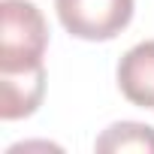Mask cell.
I'll return each instance as SVG.
<instances>
[{
    "instance_id": "6da1fadb",
    "label": "cell",
    "mask_w": 154,
    "mask_h": 154,
    "mask_svg": "<svg viewBox=\"0 0 154 154\" xmlns=\"http://www.w3.org/2000/svg\"><path fill=\"white\" fill-rule=\"evenodd\" d=\"M48 45V24L30 0L0 3V72L30 69L42 63Z\"/></svg>"
},
{
    "instance_id": "7a4b0ae2",
    "label": "cell",
    "mask_w": 154,
    "mask_h": 154,
    "mask_svg": "<svg viewBox=\"0 0 154 154\" xmlns=\"http://www.w3.org/2000/svg\"><path fill=\"white\" fill-rule=\"evenodd\" d=\"M54 9L69 36L106 42L130 24L133 0H54Z\"/></svg>"
},
{
    "instance_id": "3957f363",
    "label": "cell",
    "mask_w": 154,
    "mask_h": 154,
    "mask_svg": "<svg viewBox=\"0 0 154 154\" xmlns=\"http://www.w3.org/2000/svg\"><path fill=\"white\" fill-rule=\"evenodd\" d=\"M45 94V66L15 69V72H0V118L18 121L36 112Z\"/></svg>"
},
{
    "instance_id": "277c9868",
    "label": "cell",
    "mask_w": 154,
    "mask_h": 154,
    "mask_svg": "<svg viewBox=\"0 0 154 154\" xmlns=\"http://www.w3.org/2000/svg\"><path fill=\"white\" fill-rule=\"evenodd\" d=\"M118 88L142 109H154V39L133 45L118 60Z\"/></svg>"
},
{
    "instance_id": "5b68a950",
    "label": "cell",
    "mask_w": 154,
    "mask_h": 154,
    "mask_svg": "<svg viewBox=\"0 0 154 154\" xmlns=\"http://www.w3.org/2000/svg\"><path fill=\"white\" fill-rule=\"evenodd\" d=\"M97 151H154V127L121 121L103 130V136L94 142Z\"/></svg>"
}]
</instances>
